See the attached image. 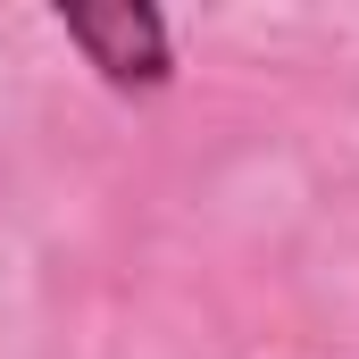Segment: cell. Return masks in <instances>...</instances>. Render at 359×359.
Instances as JSON below:
<instances>
[{
	"label": "cell",
	"instance_id": "6da1fadb",
	"mask_svg": "<svg viewBox=\"0 0 359 359\" xmlns=\"http://www.w3.org/2000/svg\"><path fill=\"white\" fill-rule=\"evenodd\" d=\"M67 42L84 50L92 67L117 92H159L176 76V50H168V17L142 8V0H100V8H59Z\"/></svg>",
	"mask_w": 359,
	"mask_h": 359
}]
</instances>
